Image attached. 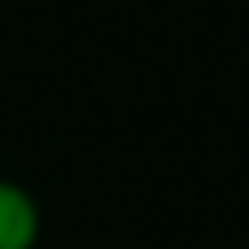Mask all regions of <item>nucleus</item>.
I'll list each match as a JSON object with an SVG mask.
<instances>
[{"instance_id": "1", "label": "nucleus", "mask_w": 249, "mask_h": 249, "mask_svg": "<svg viewBox=\"0 0 249 249\" xmlns=\"http://www.w3.org/2000/svg\"><path fill=\"white\" fill-rule=\"evenodd\" d=\"M39 232H44L39 201L22 184L0 179V249H35Z\"/></svg>"}]
</instances>
